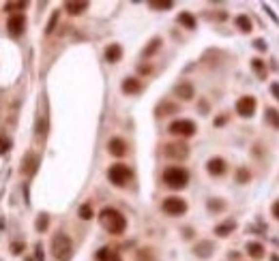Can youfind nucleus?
Instances as JSON below:
<instances>
[{"label": "nucleus", "mask_w": 279, "mask_h": 261, "mask_svg": "<svg viewBox=\"0 0 279 261\" xmlns=\"http://www.w3.org/2000/svg\"><path fill=\"white\" fill-rule=\"evenodd\" d=\"M7 150H9V141L4 137H0V154H4Z\"/></svg>", "instance_id": "29"}, {"label": "nucleus", "mask_w": 279, "mask_h": 261, "mask_svg": "<svg viewBox=\"0 0 279 261\" xmlns=\"http://www.w3.org/2000/svg\"><path fill=\"white\" fill-rule=\"evenodd\" d=\"M271 88H273V92H275V99L279 101V84H273Z\"/></svg>", "instance_id": "34"}, {"label": "nucleus", "mask_w": 279, "mask_h": 261, "mask_svg": "<svg viewBox=\"0 0 279 261\" xmlns=\"http://www.w3.org/2000/svg\"><path fill=\"white\" fill-rule=\"evenodd\" d=\"M232 229H234V223H228V225L217 227V233L219 236H228V231H232Z\"/></svg>", "instance_id": "27"}, {"label": "nucleus", "mask_w": 279, "mask_h": 261, "mask_svg": "<svg viewBox=\"0 0 279 261\" xmlns=\"http://www.w3.org/2000/svg\"><path fill=\"white\" fill-rule=\"evenodd\" d=\"M93 208H90V205L88 204H84L82 205V208H80V219H84V221H90V219H93Z\"/></svg>", "instance_id": "22"}, {"label": "nucleus", "mask_w": 279, "mask_h": 261, "mask_svg": "<svg viewBox=\"0 0 279 261\" xmlns=\"http://www.w3.org/2000/svg\"><path fill=\"white\" fill-rule=\"evenodd\" d=\"M105 261H122V259H120V255H118V253L110 251V253H107V259Z\"/></svg>", "instance_id": "30"}, {"label": "nucleus", "mask_w": 279, "mask_h": 261, "mask_svg": "<svg viewBox=\"0 0 279 261\" xmlns=\"http://www.w3.org/2000/svg\"><path fill=\"white\" fill-rule=\"evenodd\" d=\"M122 58V50H120V45H118V43H112V45H107L105 47V60L107 62H118Z\"/></svg>", "instance_id": "13"}, {"label": "nucleus", "mask_w": 279, "mask_h": 261, "mask_svg": "<svg viewBox=\"0 0 279 261\" xmlns=\"http://www.w3.org/2000/svg\"><path fill=\"white\" fill-rule=\"evenodd\" d=\"M196 130H198L196 122H191V120H174L170 124V133L179 135V137H191Z\"/></svg>", "instance_id": "6"}, {"label": "nucleus", "mask_w": 279, "mask_h": 261, "mask_svg": "<svg viewBox=\"0 0 279 261\" xmlns=\"http://www.w3.org/2000/svg\"><path fill=\"white\" fill-rule=\"evenodd\" d=\"M163 154L168 159H176V161H182L189 156V146L182 144V141H176V144H168L163 148Z\"/></svg>", "instance_id": "7"}, {"label": "nucleus", "mask_w": 279, "mask_h": 261, "mask_svg": "<svg viewBox=\"0 0 279 261\" xmlns=\"http://www.w3.org/2000/svg\"><path fill=\"white\" fill-rule=\"evenodd\" d=\"M122 92L125 94H138L140 90H142V84H140V79L138 77H127L125 81H122Z\"/></svg>", "instance_id": "12"}, {"label": "nucleus", "mask_w": 279, "mask_h": 261, "mask_svg": "<svg viewBox=\"0 0 279 261\" xmlns=\"http://www.w3.org/2000/svg\"><path fill=\"white\" fill-rule=\"evenodd\" d=\"M107 178H110V182L116 184V186H125V184L131 180V169H129L127 165H122V163H116V165H112L110 169H107Z\"/></svg>", "instance_id": "4"}, {"label": "nucleus", "mask_w": 279, "mask_h": 261, "mask_svg": "<svg viewBox=\"0 0 279 261\" xmlns=\"http://www.w3.org/2000/svg\"><path fill=\"white\" fill-rule=\"evenodd\" d=\"M176 110H179V107L172 105V103H163V105L159 107V116H161V112H176Z\"/></svg>", "instance_id": "28"}, {"label": "nucleus", "mask_w": 279, "mask_h": 261, "mask_svg": "<svg viewBox=\"0 0 279 261\" xmlns=\"http://www.w3.org/2000/svg\"><path fill=\"white\" fill-rule=\"evenodd\" d=\"M206 169H208L211 176H221V173L225 171V161L219 159V156H213V159L206 163Z\"/></svg>", "instance_id": "11"}, {"label": "nucleus", "mask_w": 279, "mask_h": 261, "mask_svg": "<svg viewBox=\"0 0 279 261\" xmlns=\"http://www.w3.org/2000/svg\"><path fill=\"white\" fill-rule=\"evenodd\" d=\"M71 253H73L71 238L64 236V233H56V236L52 238V255L58 261H67L69 257H71Z\"/></svg>", "instance_id": "3"}, {"label": "nucleus", "mask_w": 279, "mask_h": 261, "mask_svg": "<svg viewBox=\"0 0 279 261\" xmlns=\"http://www.w3.org/2000/svg\"><path fill=\"white\" fill-rule=\"evenodd\" d=\"M174 92L180 96V99H185V101L193 99V86L189 84V81H182V84H179V86L174 88Z\"/></svg>", "instance_id": "14"}, {"label": "nucleus", "mask_w": 279, "mask_h": 261, "mask_svg": "<svg viewBox=\"0 0 279 261\" xmlns=\"http://www.w3.org/2000/svg\"><path fill=\"white\" fill-rule=\"evenodd\" d=\"M256 47H258V50H264V41H256Z\"/></svg>", "instance_id": "36"}, {"label": "nucleus", "mask_w": 279, "mask_h": 261, "mask_svg": "<svg viewBox=\"0 0 279 261\" xmlns=\"http://www.w3.org/2000/svg\"><path fill=\"white\" fill-rule=\"evenodd\" d=\"M239 178H240V182H245V180H247V171L240 169V171H239Z\"/></svg>", "instance_id": "35"}, {"label": "nucleus", "mask_w": 279, "mask_h": 261, "mask_svg": "<svg viewBox=\"0 0 279 261\" xmlns=\"http://www.w3.org/2000/svg\"><path fill=\"white\" fill-rule=\"evenodd\" d=\"M266 122L271 124V127L279 129V112L273 110V107H266Z\"/></svg>", "instance_id": "19"}, {"label": "nucleus", "mask_w": 279, "mask_h": 261, "mask_svg": "<svg viewBox=\"0 0 279 261\" xmlns=\"http://www.w3.org/2000/svg\"><path fill=\"white\" fill-rule=\"evenodd\" d=\"M64 9H67L71 15H80L88 9V2H64Z\"/></svg>", "instance_id": "16"}, {"label": "nucleus", "mask_w": 279, "mask_h": 261, "mask_svg": "<svg viewBox=\"0 0 279 261\" xmlns=\"http://www.w3.org/2000/svg\"><path fill=\"white\" fill-rule=\"evenodd\" d=\"M107 150H110L112 156H125L127 154V144L120 137H112L110 144H107Z\"/></svg>", "instance_id": "10"}, {"label": "nucleus", "mask_w": 279, "mask_h": 261, "mask_svg": "<svg viewBox=\"0 0 279 261\" xmlns=\"http://www.w3.org/2000/svg\"><path fill=\"white\" fill-rule=\"evenodd\" d=\"M163 182L168 184L170 188H174V191H180V188H185L187 182H189V171L182 169L179 165H172L163 171Z\"/></svg>", "instance_id": "2"}, {"label": "nucleus", "mask_w": 279, "mask_h": 261, "mask_svg": "<svg viewBox=\"0 0 279 261\" xmlns=\"http://www.w3.org/2000/svg\"><path fill=\"white\" fill-rule=\"evenodd\" d=\"M179 21L185 26V28H189V30L196 28V18H193L191 13H187V11H182V13L179 15Z\"/></svg>", "instance_id": "17"}, {"label": "nucleus", "mask_w": 279, "mask_h": 261, "mask_svg": "<svg viewBox=\"0 0 279 261\" xmlns=\"http://www.w3.org/2000/svg\"><path fill=\"white\" fill-rule=\"evenodd\" d=\"M271 212H273V216H275V219L279 221V199L275 201V204H273V208H271Z\"/></svg>", "instance_id": "31"}, {"label": "nucleus", "mask_w": 279, "mask_h": 261, "mask_svg": "<svg viewBox=\"0 0 279 261\" xmlns=\"http://www.w3.org/2000/svg\"><path fill=\"white\" fill-rule=\"evenodd\" d=\"M150 9H172V2L170 0H153Z\"/></svg>", "instance_id": "23"}, {"label": "nucleus", "mask_w": 279, "mask_h": 261, "mask_svg": "<svg viewBox=\"0 0 279 261\" xmlns=\"http://www.w3.org/2000/svg\"><path fill=\"white\" fill-rule=\"evenodd\" d=\"M247 253H249L254 259H262L264 257V246H262L260 242H249L247 244Z\"/></svg>", "instance_id": "15"}, {"label": "nucleus", "mask_w": 279, "mask_h": 261, "mask_svg": "<svg viewBox=\"0 0 279 261\" xmlns=\"http://www.w3.org/2000/svg\"><path fill=\"white\" fill-rule=\"evenodd\" d=\"M159 45H161V39H153V41H150V47H146V50H144V56H150V54L157 50Z\"/></svg>", "instance_id": "26"}, {"label": "nucleus", "mask_w": 279, "mask_h": 261, "mask_svg": "<svg viewBox=\"0 0 279 261\" xmlns=\"http://www.w3.org/2000/svg\"><path fill=\"white\" fill-rule=\"evenodd\" d=\"M47 223H50V219H47L45 214H41L39 219H37V229L43 231V229H47Z\"/></svg>", "instance_id": "25"}, {"label": "nucleus", "mask_w": 279, "mask_h": 261, "mask_svg": "<svg viewBox=\"0 0 279 261\" xmlns=\"http://www.w3.org/2000/svg\"><path fill=\"white\" fill-rule=\"evenodd\" d=\"M24 28H26V18H24V15H21V13L11 15L9 21H7L9 35L11 37H20V35H24Z\"/></svg>", "instance_id": "9"}, {"label": "nucleus", "mask_w": 279, "mask_h": 261, "mask_svg": "<svg viewBox=\"0 0 279 261\" xmlns=\"http://www.w3.org/2000/svg\"><path fill=\"white\" fill-rule=\"evenodd\" d=\"M56 21H58V11H54L52 18H50V21H47V28H45L47 35H52V32H54V28H56Z\"/></svg>", "instance_id": "24"}, {"label": "nucleus", "mask_w": 279, "mask_h": 261, "mask_svg": "<svg viewBox=\"0 0 279 261\" xmlns=\"http://www.w3.org/2000/svg\"><path fill=\"white\" fill-rule=\"evenodd\" d=\"M37 161H39V159H37L35 154H28L24 159V167H21V171H24V173H32V171L37 169Z\"/></svg>", "instance_id": "18"}, {"label": "nucleus", "mask_w": 279, "mask_h": 261, "mask_svg": "<svg viewBox=\"0 0 279 261\" xmlns=\"http://www.w3.org/2000/svg\"><path fill=\"white\" fill-rule=\"evenodd\" d=\"M161 208H163V212L170 216H180L187 212V201L180 199V197H165L163 204H161Z\"/></svg>", "instance_id": "5"}, {"label": "nucleus", "mask_w": 279, "mask_h": 261, "mask_svg": "<svg viewBox=\"0 0 279 261\" xmlns=\"http://www.w3.org/2000/svg\"><path fill=\"white\" fill-rule=\"evenodd\" d=\"M11 248H13V253H15V255H20V253H21V248H24V246H21V244H13Z\"/></svg>", "instance_id": "33"}, {"label": "nucleus", "mask_w": 279, "mask_h": 261, "mask_svg": "<svg viewBox=\"0 0 279 261\" xmlns=\"http://www.w3.org/2000/svg\"><path fill=\"white\" fill-rule=\"evenodd\" d=\"M26 9V2H7L4 4V11H9V13L18 15V11H24Z\"/></svg>", "instance_id": "21"}, {"label": "nucleus", "mask_w": 279, "mask_h": 261, "mask_svg": "<svg viewBox=\"0 0 279 261\" xmlns=\"http://www.w3.org/2000/svg\"><path fill=\"white\" fill-rule=\"evenodd\" d=\"M256 112V99L254 96H240L239 101H236V113L243 118H249L254 116Z\"/></svg>", "instance_id": "8"}, {"label": "nucleus", "mask_w": 279, "mask_h": 261, "mask_svg": "<svg viewBox=\"0 0 279 261\" xmlns=\"http://www.w3.org/2000/svg\"><path fill=\"white\" fill-rule=\"evenodd\" d=\"M236 26H239L243 32H249L251 30V19L247 18V15H239V18H236Z\"/></svg>", "instance_id": "20"}, {"label": "nucleus", "mask_w": 279, "mask_h": 261, "mask_svg": "<svg viewBox=\"0 0 279 261\" xmlns=\"http://www.w3.org/2000/svg\"><path fill=\"white\" fill-rule=\"evenodd\" d=\"M99 223L101 227L112 233V236H120V233H125L127 229V219L122 216V212H118L116 208H103L99 212Z\"/></svg>", "instance_id": "1"}, {"label": "nucleus", "mask_w": 279, "mask_h": 261, "mask_svg": "<svg viewBox=\"0 0 279 261\" xmlns=\"http://www.w3.org/2000/svg\"><path fill=\"white\" fill-rule=\"evenodd\" d=\"M251 64H254V67H256V71H258V73L262 75V71H264V69H262V60H258V58H256V60H251Z\"/></svg>", "instance_id": "32"}]
</instances>
